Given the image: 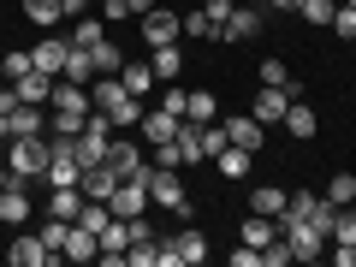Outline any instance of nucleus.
Wrapping results in <instances>:
<instances>
[{"mask_svg":"<svg viewBox=\"0 0 356 267\" xmlns=\"http://www.w3.org/2000/svg\"><path fill=\"white\" fill-rule=\"evenodd\" d=\"M184 102H191V89L166 83V95H161V107H166V113H178V119H184Z\"/></svg>","mask_w":356,"mask_h":267,"instance_id":"obj_41","label":"nucleus"},{"mask_svg":"<svg viewBox=\"0 0 356 267\" xmlns=\"http://www.w3.org/2000/svg\"><path fill=\"white\" fill-rule=\"evenodd\" d=\"M125 261H131V267H161V238H149V243H131V250H125Z\"/></svg>","mask_w":356,"mask_h":267,"instance_id":"obj_37","label":"nucleus"},{"mask_svg":"<svg viewBox=\"0 0 356 267\" xmlns=\"http://www.w3.org/2000/svg\"><path fill=\"white\" fill-rule=\"evenodd\" d=\"M107 208H113V220H137L143 208H149V184H143V178H119L113 196H107Z\"/></svg>","mask_w":356,"mask_h":267,"instance_id":"obj_5","label":"nucleus"},{"mask_svg":"<svg viewBox=\"0 0 356 267\" xmlns=\"http://www.w3.org/2000/svg\"><path fill=\"white\" fill-rule=\"evenodd\" d=\"M149 202L154 208H166V214L184 226V220L196 214V202H191V191H184V178H178V166H154L149 172Z\"/></svg>","mask_w":356,"mask_h":267,"instance_id":"obj_2","label":"nucleus"},{"mask_svg":"<svg viewBox=\"0 0 356 267\" xmlns=\"http://www.w3.org/2000/svg\"><path fill=\"white\" fill-rule=\"evenodd\" d=\"M95 42H107V18H102V13L72 18V48H95Z\"/></svg>","mask_w":356,"mask_h":267,"instance_id":"obj_23","label":"nucleus"},{"mask_svg":"<svg viewBox=\"0 0 356 267\" xmlns=\"http://www.w3.org/2000/svg\"><path fill=\"white\" fill-rule=\"evenodd\" d=\"M178 125H184V119H178V113H166V107L161 102H154V107H143V143H149V149H161V143H172L178 137Z\"/></svg>","mask_w":356,"mask_h":267,"instance_id":"obj_7","label":"nucleus"},{"mask_svg":"<svg viewBox=\"0 0 356 267\" xmlns=\"http://www.w3.org/2000/svg\"><path fill=\"white\" fill-rule=\"evenodd\" d=\"M285 243H291V261H321V243H327V232L315 226V220H297V226H280Z\"/></svg>","mask_w":356,"mask_h":267,"instance_id":"obj_6","label":"nucleus"},{"mask_svg":"<svg viewBox=\"0 0 356 267\" xmlns=\"http://www.w3.org/2000/svg\"><path fill=\"white\" fill-rule=\"evenodd\" d=\"M30 60H36V72H42V77H60V72H65V60H72V36H42L36 48H30Z\"/></svg>","mask_w":356,"mask_h":267,"instance_id":"obj_8","label":"nucleus"},{"mask_svg":"<svg viewBox=\"0 0 356 267\" xmlns=\"http://www.w3.org/2000/svg\"><path fill=\"white\" fill-rule=\"evenodd\" d=\"M285 107H291V95H285V89H273V83H261V89H255V102H250V113H255V125L273 131V125L285 119Z\"/></svg>","mask_w":356,"mask_h":267,"instance_id":"obj_11","label":"nucleus"},{"mask_svg":"<svg viewBox=\"0 0 356 267\" xmlns=\"http://www.w3.org/2000/svg\"><path fill=\"white\" fill-rule=\"evenodd\" d=\"M332 13H339V0H303V6H297L303 24H332Z\"/></svg>","mask_w":356,"mask_h":267,"instance_id":"obj_35","label":"nucleus"},{"mask_svg":"<svg viewBox=\"0 0 356 267\" xmlns=\"http://www.w3.org/2000/svg\"><path fill=\"white\" fill-rule=\"evenodd\" d=\"M285 202H291V191H280V184H255L250 191V214H267V220H280Z\"/></svg>","mask_w":356,"mask_h":267,"instance_id":"obj_19","label":"nucleus"},{"mask_svg":"<svg viewBox=\"0 0 356 267\" xmlns=\"http://www.w3.org/2000/svg\"><path fill=\"white\" fill-rule=\"evenodd\" d=\"M327 30H332V36H344V42H356V13H350V6H339Z\"/></svg>","mask_w":356,"mask_h":267,"instance_id":"obj_40","label":"nucleus"},{"mask_svg":"<svg viewBox=\"0 0 356 267\" xmlns=\"http://www.w3.org/2000/svg\"><path fill=\"white\" fill-rule=\"evenodd\" d=\"M65 83H95V60H89V48H72V60H65Z\"/></svg>","mask_w":356,"mask_h":267,"instance_id":"obj_31","label":"nucleus"},{"mask_svg":"<svg viewBox=\"0 0 356 267\" xmlns=\"http://www.w3.org/2000/svg\"><path fill=\"white\" fill-rule=\"evenodd\" d=\"M65 261H77V267H83V261H95V255H102V232H89V226H77V220H72V238H65Z\"/></svg>","mask_w":356,"mask_h":267,"instance_id":"obj_15","label":"nucleus"},{"mask_svg":"<svg viewBox=\"0 0 356 267\" xmlns=\"http://www.w3.org/2000/svg\"><path fill=\"white\" fill-rule=\"evenodd\" d=\"M232 6H238V0H202V13L214 18V24H226V18H232Z\"/></svg>","mask_w":356,"mask_h":267,"instance_id":"obj_44","label":"nucleus"},{"mask_svg":"<svg viewBox=\"0 0 356 267\" xmlns=\"http://www.w3.org/2000/svg\"><path fill=\"white\" fill-rule=\"evenodd\" d=\"M280 125H285V131H291V137H297V143H309V137H315V131H321V113H315V107H309V102H303V95H297V102H291V107H285V119H280Z\"/></svg>","mask_w":356,"mask_h":267,"instance_id":"obj_16","label":"nucleus"},{"mask_svg":"<svg viewBox=\"0 0 356 267\" xmlns=\"http://www.w3.org/2000/svg\"><path fill=\"white\" fill-rule=\"evenodd\" d=\"M214 166H220V178H250L255 154H250V149H238V143H226V149L214 154Z\"/></svg>","mask_w":356,"mask_h":267,"instance_id":"obj_26","label":"nucleus"},{"mask_svg":"<svg viewBox=\"0 0 356 267\" xmlns=\"http://www.w3.org/2000/svg\"><path fill=\"white\" fill-rule=\"evenodd\" d=\"M13 137H48V113L30 107V102H18L13 107Z\"/></svg>","mask_w":356,"mask_h":267,"instance_id":"obj_24","label":"nucleus"},{"mask_svg":"<svg viewBox=\"0 0 356 267\" xmlns=\"http://www.w3.org/2000/svg\"><path fill=\"white\" fill-rule=\"evenodd\" d=\"M6 261H13V267H48V261H65V255H60V250H48L42 238H30V232H24V238L6 243Z\"/></svg>","mask_w":356,"mask_h":267,"instance_id":"obj_9","label":"nucleus"},{"mask_svg":"<svg viewBox=\"0 0 356 267\" xmlns=\"http://www.w3.org/2000/svg\"><path fill=\"white\" fill-rule=\"evenodd\" d=\"M48 154H54L48 137H13L6 143V166H13V178H24V184L48 172Z\"/></svg>","mask_w":356,"mask_h":267,"instance_id":"obj_3","label":"nucleus"},{"mask_svg":"<svg viewBox=\"0 0 356 267\" xmlns=\"http://www.w3.org/2000/svg\"><path fill=\"white\" fill-rule=\"evenodd\" d=\"M107 166H113L119 178H143V184H149V172H154V161L131 143V131H113V143H107Z\"/></svg>","mask_w":356,"mask_h":267,"instance_id":"obj_4","label":"nucleus"},{"mask_svg":"<svg viewBox=\"0 0 356 267\" xmlns=\"http://www.w3.org/2000/svg\"><path fill=\"white\" fill-rule=\"evenodd\" d=\"M36 214V202H30V191H24V178H13L6 191H0V220L6 226H24V220Z\"/></svg>","mask_w":356,"mask_h":267,"instance_id":"obj_13","label":"nucleus"},{"mask_svg":"<svg viewBox=\"0 0 356 267\" xmlns=\"http://www.w3.org/2000/svg\"><path fill=\"white\" fill-rule=\"evenodd\" d=\"M238 238H243V243H255V250H267V243L280 238V220H267V214H250V220L238 226Z\"/></svg>","mask_w":356,"mask_h":267,"instance_id":"obj_27","label":"nucleus"},{"mask_svg":"<svg viewBox=\"0 0 356 267\" xmlns=\"http://www.w3.org/2000/svg\"><path fill=\"white\" fill-rule=\"evenodd\" d=\"M154 6H161V0H131V13H154Z\"/></svg>","mask_w":356,"mask_h":267,"instance_id":"obj_49","label":"nucleus"},{"mask_svg":"<svg viewBox=\"0 0 356 267\" xmlns=\"http://www.w3.org/2000/svg\"><path fill=\"white\" fill-rule=\"evenodd\" d=\"M89 60H95V77H119L125 48H119V42H95V48H89Z\"/></svg>","mask_w":356,"mask_h":267,"instance_id":"obj_29","label":"nucleus"},{"mask_svg":"<svg viewBox=\"0 0 356 267\" xmlns=\"http://www.w3.org/2000/svg\"><path fill=\"white\" fill-rule=\"evenodd\" d=\"M184 36L191 42H220V24L208 13H184Z\"/></svg>","mask_w":356,"mask_h":267,"instance_id":"obj_33","label":"nucleus"},{"mask_svg":"<svg viewBox=\"0 0 356 267\" xmlns=\"http://www.w3.org/2000/svg\"><path fill=\"white\" fill-rule=\"evenodd\" d=\"M226 143H238V149L261 154V143H267V125H255V113H226Z\"/></svg>","mask_w":356,"mask_h":267,"instance_id":"obj_12","label":"nucleus"},{"mask_svg":"<svg viewBox=\"0 0 356 267\" xmlns=\"http://www.w3.org/2000/svg\"><path fill=\"white\" fill-rule=\"evenodd\" d=\"M83 119H89V107H54L48 125H54V137H83Z\"/></svg>","mask_w":356,"mask_h":267,"instance_id":"obj_28","label":"nucleus"},{"mask_svg":"<svg viewBox=\"0 0 356 267\" xmlns=\"http://www.w3.org/2000/svg\"><path fill=\"white\" fill-rule=\"evenodd\" d=\"M60 13H65V18H83V13H89V0H60Z\"/></svg>","mask_w":356,"mask_h":267,"instance_id":"obj_47","label":"nucleus"},{"mask_svg":"<svg viewBox=\"0 0 356 267\" xmlns=\"http://www.w3.org/2000/svg\"><path fill=\"white\" fill-rule=\"evenodd\" d=\"M149 65L161 83H178V72H184V54H178V42H166V48H149Z\"/></svg>","mask_w":356,"mask_h":267,"instance_id":"obj_25","label":"nucleus"},{"mask_svg":"<svg viewBox=\"0 0 356 267\" xmlns=\"http://www.w3.org/2000/svg\"><path fill=\"white\" fill-rule=\"evenodd\" d=\"M172 149H178V166H196V161H208V149H202V125H178V137H172Z\"/></svg>","mask_w":356,"mask_h":267,"instance_id":"obj_18","label":"nucleus"},{"mask_svg":"<svg viewBox=\"0 0 356 267\" xmlns=\"http://www.w3.org/2000/svg\"><path fill=\"white\" fill-rule=\"evenodd\" d=\"M178 36H184V18L178 13H161V6L143 13V42H149V48H166V42H178Z\"/></svg>","mask_w":356,"mask_h":267,"instance_id":"obj_10","label":"nucleus"},{"mask_svg":"<svg viewBox=\"0 0 356 267\" xmlns=\"http://www.w3.org/2000/svg\"><path fill=\"white\" fill-rule=\"evenodd\" d=\"M285 261H291V243H285V232H280V238L261 250V267H285Z\"/></svg>","mask_w":356,"mask_h":267,"instance_id":"obj_39","label":"nucleus"},{"mask_svg":"<svg viewBox=\"0 0 356 267\" xmlns=\"http://www.w3.org/2000/svg\"><path fill=\"white\" fill-rule=\"evenodd\" d=\"M297 6H303V0H273V13H297Z\"/></svg>","mask_w":356,"mask_h":267,"instance_id":"obj_50","label":"nucleus"},{"mask_svg":"<svg viewBox=\"0 0 356 267\" xmlns=\"http://www.w3.org/2000/svg\"><path fill=\"white\" fill-rule=\"evenodd\" d=\"M0 143H13V113L0 107Z\"/></svg>","mask_w":356,"mask_h":267,"instance_id":"obj_48","label":"nucleus"},{"mask_svg":"<svg viewBox=\"0 0 356 267\" xmlns=\"http://www.w3.org/2000/svg\"><path fill=\"white\" fill-rule=\"evenodd\" d=\"M13 95L18 102H30V107H48V95H54V77H42V72H24L13 83Z\"/></svg>","mask_w":356,"mask_h":267,"instance_id":"obj_22","label":"nucleus"},{"mask_svg":"<svg viewBox=\"0 0 356 267\" xmlns=\"http://www.w3.org/2000/svg\"><path fill=\"white\" fill-rule=\"evenodd\" d=\"M232 267H261V250H255V243H243V250H232Z\"/></svg>","mask_w":356,"mask_h":267,"instance_id":"obj_45","label":"nucleus"},{"mask_svg":"<svg viewBox=\"0 0 356 267\" xmlns=\"http://www.w3.org/2000/svg\"><path fill=\"white\" fill-rule=\"evenodd\" d=\"M89 102L102 107L107 119H113V131H137V125H143V107H149V102H137V95H131V89L119 83V77H95Z\"/></svg>","mask_w":356,"mask_h":267,"instance_id":"obj_1","label":"nucleus"},{"mask_svg":"<svg viewBox=\"0 0 356 267\" xmlns=\"http://www.w3.org/2000/svg\"><path fill=\"white\" fill-rule=\"evenodd\" d=\"M344 6H350V13H356V0H344Z\"/></svg>","mask_w":356,"mask_h":267,"instance_id":"obj_52","label":"nucleus"},{"mask_svg":"<svg viewBox=\"0 0 356 267\" xmlns=\"http://www.w3.org/2000/svg\"><path fill=\"white\" fill-rule=\"evenodd\" d=\"M95 13H102L107 24H119V18H131V0H102V6H95Z\"/></svg>","mask_w":356,"mask_h":267,"instance_id":"obj_43","label":"nucleus"},{"mask_svg":"<svg viewBox=\"0 0 356 267\" xmlns=\"http://www.w3.org/2000/svg\"><path fill=\"white\" fill-rule=\"evenodd\" d=\"M6 184H13V166H6V161H0V191H6Z\"/></svg>","mask_w":356,"mask_h":267,"instance_id":"obj_51","label":"nucleus"},{"mask_svg":"<svg viewBox=\"0 0 356 267\" xmlns=\"http://www.w3.org/2000/svg\"><path fill=\"white\" fill-rule=\"evenodd\" d=\"M332 261H339V267H356V243H332Z\"/></svg>","mask_w":356,"mask_h":267,"instance_id":"obj_46","label":"nucleus"},{"mask_svg":"<svg viewBox=\"0 0 356 267\" xmlns=\"http://www.w3.org/2000/svg\"><path fill=\"white\" fill-rule=\"evenodd\" d=\"M172 250H178V261H184V267H196V261H208V238H202V232L191 226V220H184V226L172 232Z\"/></svg>","mask_w":356,"mask_h":267,"instance_id":"obj_17","label":"nucleus"},{"mask_svg":"<svg viewBox=\"0 0 356 267\" xmlns=\"http://www.w3.org/2000/svg\"><path fill=\"white\" fill-rule=\"evenodd\" d=\"M24 18H30V24H42V30H54V24H60V0H24Z\"/></svg>","mask_w":356,"mask_h":267,"instance_id":"obj_32","label":"nucleus"},{"mask_svg":"<svg viewBox=\"0 0 356 267\" xmlns=\"http://www.w3.org/2000/svg\"><path fill=\"white\" fill-rule=\"evenodd\" d=\"M184 119H191V125H214V119H220V102L208 95V89H191V102H184Z\"/></svg>","mask_w":356,"mask_h":267,"instance_id":"obj_30","label":"nucleus"},{"mask_svg":"<svg viewBox=\"0 0 356 267\" xmlns=\"http://www.w3.org/2000/svg\"><path fill=\"white\" fill-rule=\"evenodd\" d=\"M113 184H119V172H113L107 161L83 166V196H95V202H107V196H113Z\"/></svg>","mask_w":356,"mask_h":267,"instance_id":"obj_21","label":"nucleus"},{"mask_svg":"<svg viewBox=\"0 0 356 267\" xmlns=\"http://www.w3.org/2000/svg\"><path fill=\"white\" fill-rule=\"evenodd\" d=\"M24 72H36V60H30L24 48H18V54H0V83H18Z\"/></svg>","mask_w":356,"mask_h":267,"instance_id":"obj_34","label":"nucleus"},{"mask_svg":"<svg viewBox=\"0 0 356 267\" xmlns=\"http://www.w3.org/2000/svg\"><path fill=\"white\" fill-rule=\"evenodd\" d=\"M327 202H356V172H332V184H327Z\"/></svg>","mask_w":356,"mask_h":267,"instance_id":"obj_38","label":"nucleus"},{"mask_svg":"<svg viewBox=\"0 0 356 267\" xmlns=\"http://www.w3.org/2000/svg\"><path fill=\"white\" fill-rule=\"evenodd\" d=\"M261 36V13L255 6H232V18L220 24V42H255Z\"/></svg>","mask_w":356,"mask_h":267,"instance_id":"obj_14","label":"nucleus"},{"mask_svg":"<svg viewBox=\"0 0 356 267\" xmlns=\"http://www.w3.org/2000/svg\"><path fill=\"white\" fill-rule=\"evenodd\" d=\"M119 83H125L131 95L143 102V95H149V89L161 83V77H154V65H149V60H125V65H119Z\"/></svg>","mask_w":356,"mask_h":267,"instance_id":"obj_20","label":"nucleus"},{"mask_svg":"<svg viewBox=\"0 0 356 267\" xmlns=\"http://www.w3.org/2000/svg\"><path fill=\"white\" fill-rule=\"evenodd\" d=\"M107 220H113V208H107V202H95V196H83V214H77V226H89V232H102Z\"/></svg>","mask_w":356,"mask_h":267,"instance_id":"obj_36","label":"nucleus"},{"mask_svg":"<svg viewBox=\"0 0 356 267\" xmlns=\"http://www.w3.org/2000/svg\"><path fill=\"white\" fill-rule=\"evenodd\" d=\"M202 149H208V161H214V154L226 149V125H202Z\"/></svg>","mask_w":356,"mask_h":267,"instance_id":"obj_42","label":"nucleus"}]
</instances>
